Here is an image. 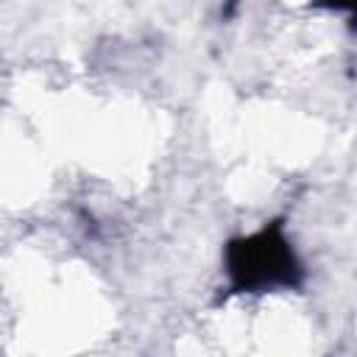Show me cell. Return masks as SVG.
Returning a JSON list of instances; mask_svg holds the SVG:
<instances>
[{"instance_id": "3", "label": "cell", "mask_w": 357, "mask_h": 357, "mask_svg": "<svg viewBox=\"0 0 357 357\" xmlns=\"http://www.w3.org/2000/svg\"><path fill=\"white\" fill-rule=\"evenodd\" d=\"M234 6H237V0H226V14H231V11H234Z\"/></svg>"}, {"instance_id": "2", "label": "cell", "mask_w": 357, "mask_h": 357, "mask_svg": "<svg viewBox=\"0 0 357 357\" xmlns=\"http://www.w3.org/2000/svg\"><path fill=\"white\" fill-rule=\"evenodd\" d=\"M310 8H321V11H337L349 17V28L357 31V0H310Z\"/></svg>"}, {"instance_id": "1", "label": "cell", "mask_w": 357, "mask_h": 357, "mask_svg": "<svg viewBox=\"0 0 357 357\" xmlns=\"http://www.w3.org/2000/svg\"><path fill=\"white\" fill-rule=\"evenodd\" d=\"M223 271L226 296L298 290L307 279L282 218L262 223L251 234L231 237L223 248Z\"/></svg>"}]
</instances>
